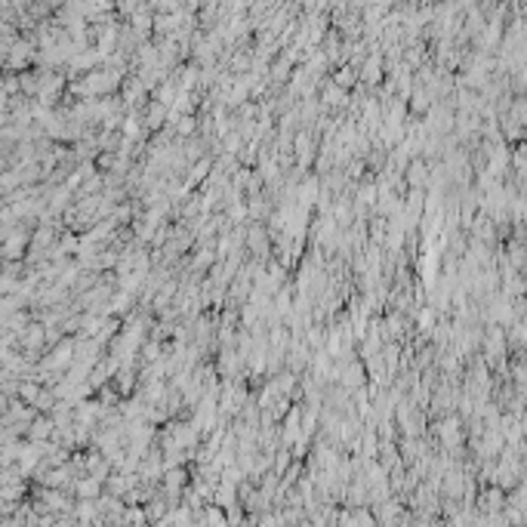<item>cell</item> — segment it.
<instances>
[{"label":"cell","mask_w":527,"mask_h":527,"mask_svg":"<svg viewBox=\"0 0 527 527\" xmlns=\"http://www.w3.org/2000/svg\"><path fill=\"white\" fill-rule=\"evenodd\" d=\"M422 173H425L422 163H413V166H410V182H413V185H422Z\"/></svg>","instance_id":"277c9868"},{"label":"cell","mask_w":527,"mask_h":527,"mask_svg":"<svg viewBox=\"0 0 527 527\" xmlns=\"http://www.w3.org/2000/svg\"><path fill=\"white\" fill-rule=\"evenodd\" d=\"M364 77H367L370 83H376V80H379V59H376V56H370V59H367V65H364Z\"/></svg>","instance_id":"6da1fadb"},{"label":"cell","mask_w":527,"mask_h":527,"mask_svg":"<svg viewBox=\"0 0 527 527\" xmlns=\"http://www.w3.org/2000/svg\"><path fill=\"white\" fill-rule=\"evenodd\" d=\"M163 114H166V105L151 102V108H148V124H151V127H157V124L163 121Z\"/></svg>","instance_id":"7a4b0ae2"},{"label":"cell","mask_w":527,"mask_h":527,"mask_svg":"<svg viewBox=\"0 0 527 527\" xmlns=\"http://www.w3.org/2000/svg\"><path fill=\"white\" fill-rule=\"evenodd\" d=\"M355 77H358V74H355V71H351V68H342V71L336 74V80H333V86H339V90H342V86H348V83H351V80H355Z\"/></svg>","instance_id":"3957f363"}]
</instances>
